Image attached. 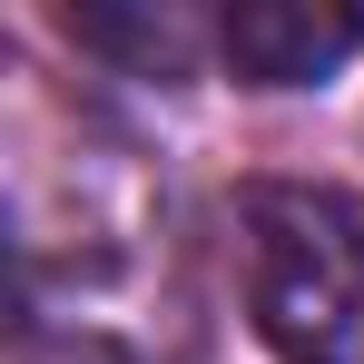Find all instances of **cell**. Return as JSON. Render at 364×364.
<instances>
[{"mask_svg":"<svg viewBox=\"0 0 364 364\" xmlns=\"http://www.w3.org/2000/svg\"><path fill=\"white\" fill-rule=\"evenodd\" d=\"M246 315L286 364H364V207L335 187H246Z\"/></svg>","mask_w":364,"mask_h":364,"instance_id":"cell-1","label":"cell"},{"mask_svg":"<svg viewBox=\"0 0 364 364\" xmlns=\"http://www.w3.org/2000/svg\"><path fill=\"white\" fill-rule=\"evenodd\" d=\"M355 40H364V20L335 0H237L227 10V60L256 89H325L355 60Z\"/></svg>","mask_w":364,"mask_h":364,"instance_id":"cell-2","label":"cell"}]
</instances>
